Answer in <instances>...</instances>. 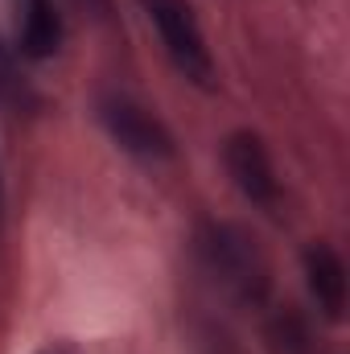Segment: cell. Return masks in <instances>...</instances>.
<instances>
[{
  "instance_id": "cell-1",
  "label": "cell",
  "mask_w": 350,
  "mask_h": 354,
  "mask_svg": "<svg viewBox=\"0 0 350 354\" xmlns=\"http://www.w3.org/2000/svg\"><path fill=\"white\" fill-rule=\"evenodd\" d=\"M194 256H198V268L210 276V284L219 292H227L231 301L252 305V309L268 301L272 268H268L264 252L256 248V239L243 227L206 218L194 231Z\"/></svg>"
},
{
  "instance_id": "cell-2",
  "label": "cell",
  "mask_w": 350,
  "mask_h": 354,
  "mask_svg": "<svg viewBox=\"0 0 350 354\" xmlns=\"http://www.w3.org/2000/svg\"><path fill=\"white\" fill-rule=\"evenodd\" d=\"M136 4H140L145 21L157 29L161 50L174 62L177 75L202 91L214 87L219 83V66H214V54L206 46V33L198 25L194 4L190 0H136Z\"/></svg>"
},
{
  "instance_id": "cell-3",
  "label": "cell",
  "mask_w": 350,
  "mask_h": 354,
  "mask_svg": "<svg viewBox=\"0 0 350 354\" xmlns=\"http://www.w3.org/2000/svg\"><path fill=\"white\" fill-rule=\"evenodd\" d=\"M99 124L120 153H128L145 165H165L177 157V140L169 124L132 95H120V91L103 95L99 99Z\"/></svg>"
},
{
  "instance_id": "cell-4",
  "label": "cell",
  "mask_w": 350,
  "mask_h": 354,
  "mask_svg": "<svg viewBox=\"0 0 350 354\" xmlns=\"http://www.w3.org/2000/svg\"><path fill=\"white\" fill-rule=\"evenodd\" d=\"M223 165L235 181V189L252 202V206H264V210H276L280 206V177H276V165H272V153L256 132L239 128L227 136L223 145Z\"/></svg>"
},
{
  "instance_id": "cell-5",
  "label": "cell",
  "mask_w": 350,
  "mask_h": 354,
  "mask_svg": "<svg viewBox=\"0 0 350 354\" xmlns=\"http://www.w3.org/2000/svg\"><path fill=\"white\" fill-rule=\"evenodd\" d=\"M17 8V54L29 58V62H46L62 50V37H66V25H62V12L54 0H12Z\"/></svg>"
},
{
  "instance_id": "cell-6",
  "label": "cell",
  "mask_w": 350,
  "mask_h": 354,
  "mask_svg": "<svg viewBox=\"0 0 350 354\" xmlns=\"http://www.w3.org/2000/svg\"><path fill=\"white\" fill-rule=\"evenodd\" d=\"M301 268H305V284H309V297L322 309V317L342 322V313H347V264H342V256L330 243L313 239L301 256Z\"/></svg>"
},
{
  "instance_id": "cell-7",
  "label": "cell",
  "mask_w": 350,
  "mask_h": 354,
  "mask_svg": "<svg viewBox=\"0 0 350 354\" xmlns=\"http://www.w3.org/2000/svg\"><path fill=\"white\" fill-rule=\"evenodd\" d=\"M0 107L12 111V115H33V111H42V95L33 87V79L25 75L17 46L4 41V37H0Z\"/></svg>"
},
{
  "instance_id": "cell-8",
  "label": "cell",
  "mask_w": 350,
  "mask_h": 354,
  "mask_svg": "<svg viewBox=\"0 0 350 354\" xmlns=\"http://www.w3.org/2000/svg\"><path fill=\"white\" fill-rule=\"evenodd\" d=\"M268 342H272L276 354H309V330H305V322H301L293 309H284V313L272 317Z\"/></svg>"
},
{
  "instance_id": "cell-9",
  "label": "cell",
  "mask_w": 350,
  "mask_h": 354,
  "mask_svg": "<svg viewBox=\"0 0 350 354\" xmlns=\"http://www.w3.org/2000/svg\"><path fill=\"white\" fill-rule=\"evenodd\" d=\"M79 4H83L87 12H95V17H107V12H111V0H79Z\"/></svg>"
},
{
  "instance_id": "cell-10",
  "label": "cell",
  "mask_w": 350,
  "mask_h": 354,
  "mask_svg": "<svg viewBox=\"0 0 350 354\" xmlns=\"http://www.w3.org/2000/svg\"><path fill=\"white\" fill-rule=\"evenodd\" d=\"M37 354H83L79 346H71V342H50V346H42Z\"/></svg>"
},
{
  "instance_id": "cell-11",
  "label": "cell",
  "mask_w": 350,
  "mask_h": 354,
  "mask_svg": "<svg viewBox=\"0 0 350 354\" xmlns=\"http://www.w3.org/2000/svg\"><path fill=\"white\" fill-rule=\"evenodd\" d=\"M0 202H4V189H0Z\"/></svg>"
}]
</instances>
